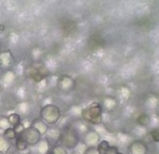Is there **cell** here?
<instances>
[{"mask_svg": "<svg viewBox=\"0 0 159 154\" xmlns=\"http://www.w3.org/2000/svg\"><path fill=\"white\" fill-rule=\"evenodd\" d=\"M153 135V137L155 141H159V132L158 131H155V132H153L152 133Z\"/></svg>", "mask_w": 159, "mask_h": 154, "instance_id": "1", "label": "cell"}]
</instances>
